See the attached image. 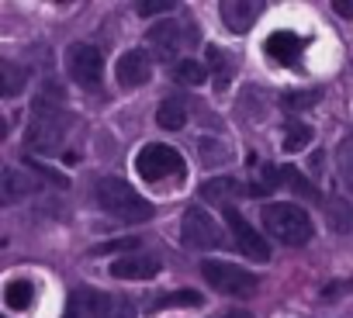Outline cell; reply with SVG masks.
I'll return each mask as SVG.
<instances>
[{"instance_id": "d6986e66", "label": "cell", "mask_w": 353, "mask_h": 318, "mask_svg": "<svg viewBox=\"0 0 353 318\" xmlns=\"http://www.w3.org/2000/svg\"><path fill=\"white\" fill-rule=\"evenodd\" d=\"M243 194H250V187H243L236 180H208L201 187V198L205 201H219V204H229L232 198H243Z\"/></svg>"}, {"instance_id": "7a4b0ae2", "label": "cell", "mask_w": 353, "mask_h": 318, "mask_svg": "<svg viewBox=\"0 0 353 318\" xmlns=\"http://www.w3.org/2000/svg\"><path fill=\"white\" fill-rule=\"evenodd\" d=\"M260 218H263V229L277 242H284V246H305L312 239V218H308V211L298 208V204H291V201L267 204L260 211Z\"/></svg>"}, {"instance_id": "484cf974", "label": "cell", "mask_w": 353, "mask_h": 318, "mask_svg": "<svg viewBox=\"0 0 353 318\" xmlns=\"http://www.w3.org/2000/svg\"><path fill=\"white\" fill-rule=\"evenodd\" d=\"M339 177H343V184L353 191V135L350 138H343V145H339Z\"/></svg>"}, {"instance_id": "52a82bcc", "label": "cell", "mask_w": 353, "mask_h": 318, "mask_svg": "<svg viewBox=\"0 0 353 318\" xmlns=\"http://www.w3.org/2000/svg\"><path fill=\"white\" fill-rule=\"evenodd\" d=\"M66 73L83 90H97L101 87V76H104V59H101V52L94 45L77 42V45L66 49Z\"/></svg>"}, {"instance_id": "6da1fadb", "label": "cell", "mask_w": 353, "mask_h": 318, "mask_svg": "<svg viewBox=\"0 0 353 318\" xmlns=\"http://www.w3.org/2000/svg\"><path fill=\"white\" fill-rule=\"evenodd\" d=\"M70 128V114L63 104H52L49 97H39L32 107V121L25 131V145L32 152H56L63 145V135Z\"/></svg>"}, {"instance_id": "ffe728a7", "label": "cell", "mask_w": 353, "mask_h": 318, "mask_svg": "<svg viewBox=\"0 0 353 318\" xmlns=\"http://www.w3.org/2000/svg\"><path fill=\"white\" fill-rule=\"evenodd\" d=\"M267 180H274V184H291V191H298V194H305V198H319L315 187H312L298 170H291V167H281V170L270 167V170H267Z\"/></svg>"}, {"instance_id": "4fadbf2b", "label": "cell", "mask_w": 353, "mask_h": 318, "mask_svg": "<svg viewBox=\"0 0 353 318\" xmlns=\"http://www.w3.org/2000/svg\"><path fill=\"white\" fill-rule=\"evenodd\" d=\"M156 273H159V259L149 253H132L111 263V277L118 280H152Z\"/></svg>"}, {"instance_id": "1f68e13d", "label": "cell", "mask_w": 353, "mask_h": 318, "mask_svg": "<svg viewBox=\"0 0 353 318\" xmlns=\"http://www.w3.org/2000/svg\"><path fill=\"white\" fill-rule=\"evenodd\" d=\"M332 11L343 18H353V4H346V0H332Z\"/></svg>"}, {"instance_id": "2e32d148", "label": "cell", "mask_w": 353, "mask_h": 318, "mask_svg": "<svg viewBox=\"0 0 353 318\" xmlns=\"http://www.w3.org/2000/svg\"><path fill=\"white\" fill-rule=\"evenodd\" d=\"M156 125L166 128V131H181V128L188 125V107H184V100H176V97L163 100L159 111H156Z\"/></svg>"}, {"instance_id": "277c9868", "label": "cell", "mask_w": 353, "mask_h": 318, "mask_svg": "<svg viewBox=\"0 0 353 318\" xmlns=\"http://www.w3.org/2000/svg\"><path fill=\"white\" fill-rule=\"evenodd\" d=\"M135 170H139L142 180L159 184L166 177H184V159H181V152H176V149H170L163 142H149L135 156Z\"/></svg>"}, {"instance_id": "d6a6232c", "label": "cell", "mask_w": 353, "mask_h": 318, "mask_svg": "<svg viewBox=\"0 0 353 318\" xmlns=\"http://www.w3.org/2000/svg\"><path fill=\"white\" fill-rule=\"evenodd\" d=\"M225 318H253V315H250V311H229Z\"/></svg>"}, {"instance_id": "8992f818", "label": "cell", "mask_w": 353, "mask_h": 318, "mask_svg": "<svg viewBox=\"0 0 353 318\" xmlns=\"http://www.w3.org/2000/svg\"><path fill=\"white\" fill-rule=\"evenodd\" d=\"M201 273H205V280H208L215 290L232 294V297H246V294H253V290H256V277H253L250 270L232 266V263L205 259V263H201Z\"/></svg>"}, {"instance_id": "5bb4252c", "label": "cell", "mask_w": 353, "mask_h": 318, "mask_svg": "<svg viewBox=\"0 0 353 318\" xmlns=\"http://www.w3.org/2000/svg\"><path fill=\"white\" fill-rule=\"evenodd\" d=\"M35 191H39V180H35L32 170H14L11 167V170H4V177H0V201L4 204H14V201H21Z\"/></svg>"}, {"instance_id": "d4e9b609", "label": "cell", "mask_w": 353, "mask_h": 318, "mask_svg": "<svg viewBox=\"0 0 353 318\" xmlns=\"http://www.w3.org/2000/svg\"><path fill=\"white\" fill-rule=\"evenodd\" d=\"M0 73H4V83H0V90H4V97H14L21 87H25V70L14 66V63H0Z\"/></svg>"}, {"instance_id": "603a6c76", "label": "cell", "mask_w": 353, "mask_h": 318, "mask_svg": "<svg viewBox=\"0 0 353 318\" xmlns=\"http://www.w3.org/2000/svg\"><path fill=\"white\" fill-rule=\"evenodd\" d=\"M176 80L188 83V87H201L208 80V73H205V66L198 59H181L176 63Z\"/></svg>"}, {"instance_id": "7402d4cb", "label": "cell", "mask_w": 353, "mask_h": 318, "mask_svg": "<svg viewBox=\"0 0 353 318\" xmlns=\"http://www.w3.org/2000/svg\"><path fill=\"white\" fill-rule=\"evenodd\" d=\"M329 229L332 232H350L353 229V208L343 198H332L329 201Z\"/></svg>"}, {"instance_id": "3957f363", "label": "cell", "mask_w": 353, "mask_h": 318, "mask_svg": "<svg viewBox=\"0 0 353 318\" xmlns=\"http://www.w3.org/2000/svg\"><path fill=\"white\" fill-rule=\"evenodd\" d=\"M97 204H101L104 215H111L118 222H145V218H152V204L145 198H139L118 177H108V180L97 184Z\"/></svg>"}, {"instance_id": "9c48e42d", "label": "cell", "mask_w": 353, "mask_h": 318, "mask_svg": "<svg viewBox=\"0 0 353 318\" xmlns=\"http://www.w3.org/2000/svg\"><path fill=\"white\" fill-rule=\"evenodd\" d=\"M225 222H229V232H232V239H236V249H239L246 259H253V263H267V259H270V246L263 242V235H260L256 229H250V222H246L236 208H225Z\"/></svg>"}, {"instance_id": "ac0fdd59", "label": "cell", "mask_w": 353, "mask_h": 318, "mask_svg": "<svg viewBox=\"0 0 353 318\" xmlns=\"http://www.w3.org/2000/svg\"><path fill=\"white\" fill-rule=\"evenodd\" d=\"M4 301H8V308L11 311H28L32 304H35V284L32 280H11L8 287H4Z\"/></svg>"}, {"instance_id": "44dd1931", "label": "cell", "mask_w": 353, "mask_h": 318, "mask_svg": "<svg viewBox=\"0 0 353 318\" xmlns=\"http://www.w3.org/2000/svg\"><path fill=\"white\" fill-rule=\"evenodd\" d=\"M312 142V128L305 125V121H288V128H284V149L288 152H301L305 145Z\"/></svg>"}, {"instance_id": "8fae6325", "label": "cell", "mask_w": 353, "mask_h": 318, "mask_svg": "<svg viewBox=\"0 0 353 318\" xmlns=\"http://www.w3.org/2000/svg\"><path fill=\"white\" fill-rule=\"evenodd\" d=\"M114 76H118V83H121L125 90L145 87V83H149V76H152V63H149V56H145L142 49H132V52H125V56L118 59Z\"/></svg>"}, {"instance_id": "f546056e", "label": "cell", "mask_w": 353, "mask_h": 318, "mask_svg": "<svg viewBox=\"0 0 353 318\" xmlns=\"http://www.w3.org/2000/svg\"><path fill=\"white\" fill-rule=\"evenodd\" d=\"M315 100H319V90H312V94H288V107H291V111L312 107Z\"/></svg>"}, {"instance_id": "4dcf8cb0", "label": "cell", "mask_w": 353, "mask_h": 318, "mask_svg": "<svg viewBox=\"0 0 353 318\" xmlns=\"http://www.w3.org/2000/svg\"><path fill=\"white\" fill-rule=\"evenodd\" d=\"M135 246V239H118V242H104V246H94V253L101 256V253H114V249H132Z\"/></svg>"}, {"instance_id": "30bf717a", "label": "cell", "mask_w": 353, "mask_h": 318, "mask_svg": "<svg viewBox=\"0 0 353 318\" xmlns=\"http://www.w3.org/2000/svg\"><path fill=\"white\" fill-rule=\"evenodd\" d=\"M219 14H222V21H225L229 32L243 35L263 14V4H260V0H225V4H219Z\"/></svg>"}, {"instance_id": "83f0119b", "label": "cell", "mask_w": 353, "mask_h": 318, "mask_svg": "<svg viewBox=\"0 0 353 318\" xmlns=\"http://www.w3.org/2000/svg\"><path fill=\"white\" fill-rule=\"evenodd\" d=\"M135 11H139L142 18L166 14V11H173V0H139V4H135Z\"/></svg>"}, {"instance_id": "ba28073f", "label": "cell", "mask_w": 353, "mask_h": 318, "mask_svg": "<svg viewBox=\"0 0 353 318\" xmlns=\"http://www.w3.org/2000/svg\"><path fill=\"white\" fill-rule=\"evenodd\" d=\"M145 42H149V45L156 49V56L166 63V59H173L176 52H181L188 42H198V28H194V25H181V21H159V25L149 28Z\"/></svg>"}, {"instance_id": "e0dca14e", "label": "cell", "mask_w": 353, "mask_h": 318, "mask_svg": "<svg viewBox=\"0 0 353 318\" xmlns=\"http://www.w3.org/2000/svg\"><path fill=\"white\" fill-rule=\"evenodd\" d=\"M205 297L198 290H173V294H156V301H149V311H166V308H201Z\"/></svg>"}, {"instance_id": "7c38bea8", "label": "cell", "mask_w": 353, "mask_h": 318, "mask_svg": "<svg viewBox=\"0 0 353 318\" xmlns=\"http://www.w3.org/2000/svg\"><path fill=\"white\" fill-rule=\"evenodd\" d=\"M63 318H108V294H101L94 287H77L70 294Z\"/></svg>"}, {"instance_id": "4316f807", "label": "cell", "mask_w": 353, "mask_h": 318, "mask_svg": "<svg viewBox=\"0 0 353 318\" xmlns=\"http://www.w3.org/2000/svg\"><path fill=\"white\" fill-rule=\"evenodd\" d=\"M108 318H135V304L125 294H111L108 297Z\"/></svg>"}, {"instance_id": "f1b7e54d", "label": "cell", "mask_w": 353, "mask_h": 318, "mask_svg": "<svg viewBox=\"0 0 353 318\" xmlns=\"http://www.w3.org/2000/svg\"><path fill=\"white\" fill-rule=\"evenodd\" d=\"M201 152H205V163H208V167H215V163H225V145L201 142Z\"/></svg>"}, {"instance_id": "cb8c5ba5", "label": "cell", "mask_w": 353, "mask_h": 318, "mask_svg": "<svg viewBox=\"0 0 353 318\" xmlns=\"http://www.w3.org/2000/svg\"><path fill=\"white\" fill-rule=\"evenodd\" d=\"M208 63H212V70H215V87H219V90L229 87V80H232V59H229L222 49H208Z\"/></svg>"}, {"instance_id": "9a60e30c", "label": "cell", "mask_w": 353, "mask_h": 318, "mask_svg": "<svg viewBox=\"0 0 353 318\" xmlns=\"http://www.w3.org/2000/svg\"><path fill=\"white\" fill-rule=\"evenodd\" d=\"M263 49H267V56L277 59L281 66H294V63L301 59V52H305V39L294 35V32H274Z\"/></svg>"}, {"instance_id": "5b68a950", "label": "cell", "mask_w": 353, "mask_h": 318, "mask_svg": "<svg viewBox=\"0 0 353 318\" xmlns=\"http://www.w3.org/2000/svg\"><path fill=\"white\" fill-rule=\"evenodd\" d=\"M181 239L188 249H219L222 246V229L205 208H188L181 218Z\"/></svg>"}]
</instances>
